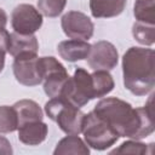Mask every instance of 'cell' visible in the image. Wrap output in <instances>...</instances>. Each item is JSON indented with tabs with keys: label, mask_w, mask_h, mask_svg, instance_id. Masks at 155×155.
Instances as JSON below:
<instances>
[{
	"label": "cell",
	"mask_w": 155,
	"mask_h": 155,
	"mask_svg": "<svg viewBox=\"0 0 155 155\" xmlns=\"http://www.w3.org/2000/svg\"><path fill=\"white\" fill-rule=\"evenodd\" d=\"M93 113L103 119L119 137L142 139L154 132L151 97L143 108H132L122 99L109 97L101 99L93 109Z\"/></svg>",
	"instance_id": "cell-1"
},
{
	"label": "cell",
	"mask_w": 155,
	"mask_h": 155,
	"mask_svg": "<svg viewBox=\"0 0 155 155\" xmlns=\"http://www.w3.org/2000/svg\"><path fill=\"white\" fill-rule=\"evenodd\" d=\"M125 87L136 96L148 94L155 86L154 51L151 48L131 47L122 57Z\"/></svg>",
	"instance_id": "cell-2"
},
{
	"label": "cell",
	"mask_w": 155,
	"mask_h": 155,
	"mask_svg": "<svg viewBox=\"0 0 155 155\" xmlns=\"http://www.w3.org/2000/svg\"><path fill=\"white\" fill-rule=\"evenodd\" d=\"M47 116L58 124L59 128L67 134H79L82 130L85 114L80 108L74 107L63 97H53L45 104Z\"/></svg>",
	"instance_id": "cell-3"
},
{
	"label": "cell",
	"mask_w": 155,
	"mask_h": 155,
	"mask_svg": "<svg viewBox=\"0 0 155 155\" xmlns=\"http://www.w3.org/2000/svg\"><path fill=\"white\" fill-rule=\"evenodd\" d=\"M81 132L87 145L96 150H105L119 139V134L93 111L85 114Z\"/></svg>",
	"instance_id": "cell-4"
},
{
	"label": "cell",
	"mask_w": 155,
	"mask_h": 155,
	"mask_svg": "<svg viewBox=\"0 0 155 155\" xmlns=\"http://www.w3.org/2000/svg\"><path fill=\"white\" fill-rule=\"evenodd\" d=\"M61 97L67 99L76 108H81L91 99L96 98L91 74L82 68H78L74 75L68 78L61 92Z\"/></svg>",
	"instance_id": "cell-5"
},
{
	"label": "cell",
	"mask_w": 155,
	"mask_h": 155,
	"mask_svg": "<svg viewBox=\"0 0 155 155\" xmlns=\"http://www.w3.org/2000/svg\"><path fill=\"white\" fill-rule=\"evenodd\" d=\"M38 69L44 81L45 93L51 98L61 96V92L69 78L64 65L54 57H39Z\"/></svg>",
	"instance_id": "cell-6"
},
{
	"label": "cell",
	"mask_w": 155,
	"mask_h": 155,
	"mask_svg": "<svg viewBox=\"0 0 155 155\" xmlns=\"http://www.w3.org/2000/svg\"><path fill=\"white\" fill-rule=\"evenodd\" d=\"M11 24L16 33L31 35L40 29L42 24V15L33 5L21 4L12 11Z\"/></svg>",
	"instance_id": "cell-7"
},
{
	"label": "cell",
	"mask_w": 155,
	"mask_h": 155,
	"mask_svg": "<svg viewBox=\"0 0 155 155\" xmlns=\"http://www.w3.org/2000/svg\"><path fill=\"white\" fill-rule=\"evenodd\" d=\"M36 53H23L15 57L12 68L16 80L24 86H36L42 82L38 69Z\"/></svg>",
	"instance_id": "cell-8"
},
{
	"label": "cell",
	"mask_w": 155,
	"mask_h": 155,
	"mask_svg": "<svg viewBox=\"0 0 155 155\" xmlns=\"http://www.w3.org/2000/svg\"><path fill=\"white\" fill-rule=\"evenodd\" d=\"M61 24L64 34L70 39L88 40L93 35L94 25L92 21L82 12L69 11L62 17Z\"/></svg>",
	"instance_id": "cell-9"
},
{
	"label": "cell",
	"mask_w": 155,
	"mask_h": 155,
	"mask_svg": "<svg viewBox=\"0 0 155 155\" xmlns=\"http://www.w3.org/2000/svg\"><path fill=\"white\" fill-rule=\"evenodd\" d=\"M119 53L109 41H98L91 46L87 63L93 70H111L116 67Z\"/></svg>",
	"instance_id": "cell-10"
},
{
	"label": "cell",
	"mask_w": 155,
	"mask_h": 155,
	"mask_svg": "<svg viewBox=\"0 0 155 155\" xmlns=\"http://www.w3.org/2000/svg\"><path fill=\"white\" fill-rule=\"evenodd\" d=\"M57 50H58L59 56L64 61L76 62V61L87 58L90 50H91V45L85 40L71 39V40L61 41L58 44Z\"/></svg>",
	"instance_id": "cell-11"
},
{
	"label": "cell",
	"mask_w": 155,
	"mask_h": 155,
	"mask_svg": "<svg viewBox=\"0 0 155 155\" xmlns=\"http://www.w3.org/2000/svg\"><path fill=\"white\" fill-rule=\"evenodd\" d=\"M47 125L41 121H30L18 127V138L27 145H38L47 136Z\"/></svg>",
	"instance_id": "cell-12"
},
{
	"label": "cell",
	"mask_w": 155,
	"mask_h": 155,
	"mask_svg": "<svg viewBox=\"0 0 155 155\" xmlns=\"http://www.w3.org/2000/svg\"><path fill=\"white\" fill-rule=\"evenodd\" d=\"M38 50H39V44L33 34L23 35L16 31L10 34L7 52L11 56L16 57L23 53H38Z\"/></svg>",
	"instance_id": "cell-13"
},
{
	"label": "cell",
	"mask_w": 155,
	"mask_h": 155,
	"mask_svg": "<svg viewBox=\"0 0 155 155\" xmlns=\"http://www.w3.org/2000/svg\"><path fill=\"white\" fill-rule=\"evenodd\" d=\"M126 6V0H90V10L94 18L119 16Z\"/></svg>",
	"instance_id": "cell-14"
},
{
	"label": "cell",
	"mask_w": 155,
	"mask_h": 155,
	"mask_svg": "<svg viewBox=\"0 0 155 155\" xmlns=\"http://www.w3.org/2000/svg\"><path fill=\"white\" fill-rule=\"evenodd\" d=\"M12 107L17 114L18 127L25 122L41 121L44 117L41 108L39 107V104L36 102H34L31 99H22L19 102H16Z\"/></svg>",
	"instance_id": "cell-15"
},
{
	"label": "cell",
	"mask_w": 155,
	"mask_h": 155,
	"mask_svg": "<svg viewBox=\"0 0 155 155\" xmlns=\"http://www.w3.org/2000/svg\"><path fill=\"white\" fill-rule=\"evenodd\" d=\"M54 155H88L90 149L78 134H68V137L61 139L53 151Z\"/></svg>",
	"instance_id": "cell-16"
},
{
	"label": "cell",
	"mask_w": 155,
	"mask_h": 155,
	"mask_svg": "<svg viewBox=\"0 0 155 155\" xmlns=\"http://www.w3.org/2000/svg\"><path fill=\"white\" fill-rule=\"evenodd\" d=\"M92 85L94 90V97H104L114 88V80L113 76L108 73V70H94L93 74H91Z\"/></svg>",
	"instance_id": "cell-17"
},
{
	"label": "cell",
	"mask_w": 155,
	"mask_h": 155,
	"mask_svg": "<svg viewBox=\"0 0 155 155\" xmlns=\"http://www.w3.org/2000/svg\"><path fill=\"white\" fill-rule=\"evenodd\" d=\"M134 17L138 22L147 24L155 23V4L154 0H136L134 2Z\"/></svg>",
	"instance_id": "cell-18"
},
{
	"label": "cell",
	"mask_w": 155,
	"mask_h": 155,
	"mask_svg": "<svg viewBox=\"0 0 155 155\" xmlns=\"http://www.w3.org/2000/svg\"><path fill=\"white\" fill-rule=\"evenodd\" d=\"M132 34L134 39L142 45H153L155 41V28L153 24H147L143 22H136L132 28Z\"/></svg>",
	"instance_id": "cell-19"
},
{
	"label": "cell",
	"mask_w": 155,
	"mask_h": 155,
	"mask_svg": "<svg viewBox=\"0 0 155 155\" xmlns=\"http://www.w3.org/2000/svg\"><path fill=\"white\" fill-rule=\"evenodd\" d=\"M18 128V119L13 107H0V133L13 132Z\"/></svg>",
	"instance_id": "cell-20"
},
{
	"label": "cell",
	"mask_w": 155,
	"mask_h": 155,
	"mask_svg": "<svg viewBox=\"0 0 155 155\" xmlns=\"http://www.w3.org/2000/svg\"><path fill=\"white\" fill-rule=\"evenodd\" d=\"M153 143L144 144L140 142L134 140H127L122 143L117 149H114L111 154H150L153 151Z\"/></svg>",
	"instance_id": "cell-21"
},
{
	"label": "cell",
	"mask_w": 155,
	"mask_h": 155,
	"mask_svg": "<svg viewBox=\"0 0 155 155\" xmlns=\"http://www.w3.org/2000/svg\"><path fill=\"white\" fill-rule=\"evenodd\" d=\"M67 0H38V8L47 17H57L64 10Z\"/></svg>",
	"instance_id": "cell-22"
},
{
	"label": "cell",
	"mask_w": 155,
	"mask_h": 155,
	"mask_svg": "<svg viewBox=\"0 0 155 155\" xmlns=\"http://www.w3.org/2000/svg\"><path fill=\"white\" fill-rule=\"evenodd\" d=\"M8 40H10V34L7 33V30L0 29V73L5 64V54L7 52Z\"/></svg>",
	"instance_id": "cell-23"
},
{
	"label": "cell",
	"mask_w": 155,
	"mask_h": 155,
	"mask_svg": "<svg viewBox=\"0 0 155 155\" xmlns=\"http://www.w3.org/2000/svg\"><path fill=\"white\" fill-rule=\"evenodd\" d=\"M13 151H12L10 142L5 137L0 136V154H2V155H11Z\"/></svg>",
	"instance_id": "cell-24"
},
{
	"label": "cell",
	"mask_w": 155,
	"mask_h": 155,
	"mask_svg": "<svg viewBox=\"0 0 155 155\" xmlns=\"http://www.w3.org/2000/svg\"><path fill=\"white\" fill-rule=\"evenodd\" d=\"M6 23H7V15L2 8H0V29H5Z\"/></svg>",
	"instance_id": "cell-25"
}]
</instances>
